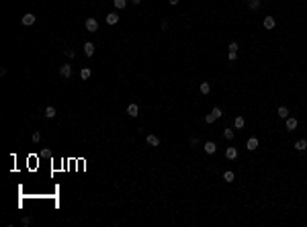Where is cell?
Here are the masks:
<instances>
[{"instance_id": "obj_24", "label": "cell", "mask_w": 307, "mask_h": 227, "mask_svg": "<svg viewBox=\"0 0 307 227\" xmlns=\"http://www.w3.org/2000/svg\"><path fill=\"white\" fill-rule=\"evenodd\" d=\"M215 121H217V119L213 117L211 113H209V115H207V117H205V123H207V125H211V123H215Z\"/></svg>"}, {"instance_id": "obj_29", "label": "cell", "mask_w": 307, "mask_h": 227, "mask_svg": "<svg viewBox=\"0 0 307 227\" xmlns=\"http://www.w3.org/2000/svg\"><path fill=\"white\" fill-rule=\"evenodd\" d=\"M191 145H192V147H195V145H199V139H197V137H191Z\"/></svg>"}, {"instance_id": "obj_22", "label": "cell", "mask_w": 307, "mask_h": 227, "mask_svg": "<svg viewBox=\"0 0 307 227\" xmlns=\"http://www.w3.org/2000/svg\"><path fill=\"white\" fill-rule=\"evenodd\" d=\"M248 6L252 8V10H256V8H260V0H250V2H248Z\"/></svg>"}, {"instance_id": "obj_25", "label": "cell", "mask_w": 307, "mask_h": 227, "mask_svg": "<svg viewBox=\"0 0 307 227\" xmlns=\"http://www.w3.org/2000/svg\"><path fill=\"white\" fill-rule=\"evenodd\" d=\"M227 57H229V62H236V57H238V51H229V55H227Z\"/></svg>"}, {"instance_id": "obj_14", "label": "cell", "mask_w": 307, "mask_h": 227, "mask_svg": "<svg viewBox=\"0 0 307 227\" xmlns=\"http://www.w3.org/2000/svg\"><path fill=\"white\" fill-rule=\"evenodd\" d=\"M145 141H148L150 145H154V147H158V145H160V139H158L156 135H148V137H145Z\"/></svg>"}, {"instance_id": "obj_10", "label": "cell", "mask_w": 307, "mask_h": 227, "mask_svg": "<svg viewBox=\"0 0 307 227\" xmlns=\"http://www.w3.org/2000/svg\"><path fill=\"white\" fill-rule=\"evenodd\" d=\"M295 150H297V151H305L307 150V139H299V141H295Z\"/></svg>"}, {"instance_id": "obj_31", "label": "cell", "mask_w": 307, "mask_h": 227, "mask_svg": "<svg viewBox=\"0 0 307 227\" xmlns=\"http://www.w3.org/2000/svg\"><path fill=\"white\" fill-rule=\"evenodd\" d=\"M131 4H135V6H139V4H141V0H131Z\"/></svg>"}, {"instance_id": "obj_11", "label": "cell", "mask_w": 307, "mask_h": 227, "mask_svg": "<svg viewBox=\"0 0 307 227\" xmlns=\"http://www.w3.org/2000/svg\"><path fill=\"white\" fill-rule=\"evenodd\" d=\"M107 23H109V25H117V23H119V14H117V13H109V14H107Z\"/></svg>"}, {"instance_id": "obj_21", "label": "cell", "mask_w": 307, "mask_h": 227, "mask_svg": "<svg viewBox=\"0 0 307 227\" xmlns=\"http://www.w3.org/2000/svg\"><path fill=\"white\" fill-rule=\"evenodd\" d=\"M233 135H236V133H233V129H225V131H223V139H227V141H232Z\"/></svg>"}, {"instance_id": "obj_17", "label": "cell", "mask_w": 307, "mask_h": 227, "mask_svg": "<svg viewBox=\"0 0 307 227\" xmlns=\"http://www.w3.org/2000/svg\"><path fill=\"white\" fill-rule=\"evenodd\" d=\"M113 4H115V8H117V10H121V8H125V6H127V0H113Z\"/></svg>"}, {"instance_id": "obj_19", "label": "cell", "mask_w": 307, "mask_h": 227, "mask_svg": "<svg viewBox=\"0 0 307 227\" xmlns=\"http://www.w3.org/2000/svg\"><path fill=\"white\" fill-rule=\"evenodd\" d=\"M233 178H236V176H233L232 170H225V174H223V180H225V182H233Z\"/></svg>"}, {"instance_id": "obj_23", "label": "cell", "mask_w": 307, "mask_h": 227, "mask_svg": "<svg viewBox=\"0 0 307 227\" xmlns=\"http://www.w3.org/2000/svg\"><path fill=\"white\" fill-rule=\"evenodd\" d=\"M211 115H213V117H215V119H219V117H221V115H223V113H221V109H219V106H215V109L211 110Z\"/></svg>"}, {"instance_id": "obj_8", "label": "cell", "mask_w": 307, "mask_h": 227, "mask_svg": "<svg viewBox=\"0 0 307 227\" xmlns=\"http://www.w3.org/2000/svg\"><path fill=\"white\" fill-rule=\"evenodd\" d=\"M225 158L227 160H236L238 158V150H236V147H227V150H225Z\"/></svg>"}, {"instance_id": "obj_16", "label": "cell", "mask_w": 307, "mask_h": 227, "mask_svg": "<svg viewBox=\"0 0 307 227\" xmlns=\"http://www.w3.org/2000/svg\"><path fill=\"white\" fill-rule=\"evenodd\" d=\"M90 74H92V72H90V68H82V70H80V78H82V80H88Z\"/></svg>"}, {"instance_id": "obj_9", "label": "cell", "mask_w": 307, "mask_h": 227, "mask_svg": "<svg viewBox=\"0 0 307 227\" xmlns=\"http://www.w3.org/2000/svg\"><path fill=\"white\" fill-rule=\"evenodd\" d=\"M285 123H287V129L289 131H293V129H297V119H293V117H289V119H285Z\"/></svg>"}, {"instance_id": "obj_28", "label": "cell", "mask_w": 307, "mask_h": 227, "mask_svg": "<svg viewBox=\"0 0 307 227\" xmlns=\"http://www.w3.org/2000/svg\"><path fill=\"white\" fill-rule=\"evenodd\" d=\"M64 53H66V55H68V57H74V49H64Z\"/></svg>"}, {"instance_id": "obj_27", "label": "cell", "mask_w": 307, "mask_h": 227, "mask_svg": "<svg viewBox=\"0 0 307 227\" xmlns=\"http://www.w3.org/2000/svg\"><path fill=\"white\" fill-rule=\"evenodd\" d=\"M33 141H35V143H39V141H41V133L35 131V133H33Z\"/></svg>"}, {"instance_id": "obj_7", "label": "cell", "mask_w": 307, "mask_h": 227, "mask_svg": "<svg viewBox=\"0 0 307 227\" xmlns=\"http://www.w3.org/2000/svg\"><path fill=\"white\" fill-rule=\"evenodd\" d=\"M246 147H248L250 151H254L256 147H258V137H250L248 141H246Z\"/></svg>"}, {"instance_id": "obj_20", "label": "cell", "mask_w": 307, "mask_h": 227, "mask_svg": "<svg viewBox=\"0 0 307 227\" xmlns=\"http://www.w3.org/2000/svg\"><path fill=\"white\" fill-rule=\"evenodd\" d=\"M45 117H47V119H53L55 117V109H53V106H45Z\"/></svg>"}, {"instance_id": "obj_3", "label": "cell", "mask_w": 307, "mask_h": 227, "mask_svg": "<svg viewBox=\"0 0 307 227\" xmlns=\"http://www.w3.org/2000/svg\"><path fill=\"white\" fill-rule=\"evenodd\" d=\"M60 76L61 78H70V76H72V66H70V63H64L60 68Z\"/></svg>"}, {"instance_id": "obj_1", "label": "cell", "mask_w": 307, "mask_h": 227, "mask_svg": "<svg viewBox=\"0 0 307 227\" xmlns=\"http://www.w3.org/2000/svg\"><path fill=\"white\" fill-rule=\"evenodd\" d=\"M84 27H86V31H90V33H94L96 29H98V21H96L94 16H90V19H86V23H84Z\"/></svg>"}, {"instance_id": "obj_12", "label": "cell", "mask_w": 307, "mask_h": 227, "mask_svg": "<svg viewBox=\"0 0 307 227\" xmlns=\"http://www.w3.org/2000/svg\"><path fill=\"white\" fill-rule=\"evenodd\" d=\"M244 125H246V119L244 117H236V119H233V127H236V129H244Z\"/></svg>"}, {"instance_id": "obj_18", "label": "cell", "mask_w": 307, "mask_h": 227, "mask_svg": "<svg viewBox=\"0 0 307 227\" xmlns=\"http://www.w3.org/2000/svg\"><path fill=\"white\" fill-rule=\"evenodd\" d=\"M201 92H203V94H209V92H211V84L209 82H201Z\"/></svg>"}, {"instance_id": "obj_6", "label": "cell", "mask_w": 307, "mask_h": 227, "mask_svg": "<svg viewBox=\"0 0 307 227\" xmlns=\"http://www.w3.org/2000/svg\"><path fill=\"white\" fill-rule=\"evenodd\" d=\"M127 115H129V117H137V115H139V106H137L135 103H131L129 106H127Z\"/></svg>"}, {"instance_id": "obj_32", "label": "cell", "mask_w": 307, "mask_h": 227, "mask_svg": "<svg viewBox=\"0 0 307 227\" xmlns=\"http://www.w3.org/2000/svg\"><path fill=\"white\" fill-rule=\"evenodd\" d=\"M168 2H170L172 6H176V4H178V2H180V0H168Z\"/></svg>"}, {"instance_id": "obj_4", "label": "cell", "mask_w": 307, "mask_h": 227, "mask_svg": "<svg viewBox=\"0 0 307 227\" xmlns=\"http://www.w3.org/2000/svg\"><path fill=\"white\" fill-rule=\"evenodd\" d=\"M203 150H205V153H209V156H211V153L217 151V145H215V141H207V143L203 145Z\"/></svg>"}, {"instance_id": "obj_26", "label": "cell", "mask_w": 307, "mask_h": 227, "mask_svg": "<svg viewBox=\"0 0 307 227\" xmlns=\"http://www.w3.org/2000/svg\"><path fill=\"white\" fill-rule=\"evenodd\" d=\"M227 49H229V51H238V43H236V41H232Z\"/></svg>"}, {"instance_id": "obj_2", "label": "cell", "mask_w": 307, "mask_h": 227, "mask_svg": "<svg viewBox=\"0 0 307 227\" xmlns=\"http://www.w3.org/2000/svg\"><path fill=\"white\" fill-rule=\"evenodd\" d=\"M35 21H37V16H35V14H31V13L23 14V19H20V23H23L25 27H31V25H33Z\"/></svg>"}, {"instance_id": "obj_15", "label": "cell", "mask_w": 307, "mask_h": 227, "mask_svg": "<svg viewBox=\"0 0 307 227\" xmlns=\"http://www.w3.org/2000/svg\"><path fill=\"white\" fill-rule=\"evenodd\" d=\"M276 113H279L280 119H289V109H287V106H279V110H276Z\"/></svg>"}, {"instance_id": "obj_13", "label": "cell", "mask_w": 307, "mask_h": 227, "mask_svg": "<svg viewBox=\"0 0 307 227\" xmlns=\"http://www.w3.org/2000/svg\"><path fill=\"white\" fill-rule=\"evenodd\" d=\"M274 25H276L274 16H266L264 19V29H274Z\"/></svg>"}, {"instance_id": "obj_30", "label": "cell", "mask_w": 307, "mask_h": 227, "mask_svg": "<svg viewBox=\"0 0 307 227\" xmlns=\"http://www.w3.org/2000/svg\"><path fill=\"white\" fill-rule=\"evenodd\" d=\"M23 225H31V217H25V219H23Z\"/></svg>"}, {"instance_id": "obj_5", "label": "cell", "mask_w": 307, "mask_h": 227, "mask_svg": "<svg viewBox=\"0 0 307 227\" xmlns=\"http://www.w3.org/2000/svg\"><path fill=\"white\" fill-rule=\"evenodd\" d=\"M84 53H86V57H92V55H94V43L92 41L84 43Z\"/></svg>"}]
</instances>
